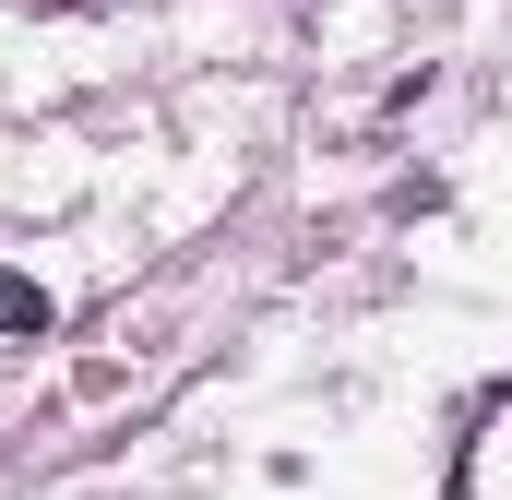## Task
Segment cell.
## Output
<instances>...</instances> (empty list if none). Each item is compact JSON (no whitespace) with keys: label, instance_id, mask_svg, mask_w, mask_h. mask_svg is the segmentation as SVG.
I'll return each instance as SVG.
<instances>
[{"label":"cell","instance_id":"1","mask_svg":"<svg viewBox=\"0 0 512 500\" xmlns=\"http://www.w3.org/2000/svg\"><path fill=\"white\" fill-rule=\"evenodd\" d=\"M0 334H12V346L48 334V286H36V274H0Z\"/></svg>","mask_w":512,"mask_h":500}]
</instances>
